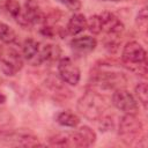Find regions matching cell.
Returning <instances> with one entry per match:
<instances>
[{"label": "cell", "mask_w": 148, "mask_h": 148, "mask_svg": "<svg viewBox=\"0 0 148 148\" xmlns=\"http://www.w3.org/2000/svg\"><path fill=\"white\" fill-rule=\"evenodd\" d=\"M121 61L130 71L143 76L147 74V52L139 42L131 40L125 44Z\"/></svg>", "instance_id": "obj_1"}, {"label": "cell", "mask_w": 148, "mask_h": 148, "mask_svg": "<svg viewBox=\"0 0 148 148\" xmlns=\"http://www.w3.org/2000/svg\"><path fill=\"white\" fill-rule=\"evenodd\" d=\"M77 111L88 120H98L105 114L108 104L105 99L95 91H87L82 95L76 104Z\"/></svg>", "instance_id": "obj_2"}, {"label": "cell", "mask_w": 148, "mask_h": 148, "mask_svg": "<svg viewBox=\"0 0 148 148\" xmlns=\"http://www.w3.org/2000/svg\"><path fill=\"white\" fill-rule=\"evenodd\" d=\"M118 134L126 145L139 146V141L143 140V125L135 114L125 113L119 121Z\"/></svg>", "instance_id": "obj_3"}, {"label": "cell", "mask_w": 148, "mask_h": 148, "mask_svg": "<svg viewBox=\"0 0 148 148\" xmlns=\"http://www.w3.org/2000/svg\"><path fill=\"white\" fill-rule=\"evenodd\" d=\"M90 80L92 84L102 87V88H121L120 84L125 82V77L121 73L114 72L108 68H102L101 66H97L90 75Z\"/></svg>", "instance_id": "obj_4"}, {"label": "cell", "mask_w": 148, "mask_h": 148, "mask_svg": "<svg viewBox=\"0 0 148 148\" xmlns=\"http://www.w3.org/2000/svg\"><path fill=\"white\" fill-rule=\"evenodd\" d=\"M1 139L6 141L8 145H13V146H23V147L40 146L38 138L34 133L24 130L3 132L1 133Z\"/></svg>", "instance_id": "obj_5"}, {"label": "cell", "mask_w": 148, "mask_h": 148, "mask_svg": "<svg viewBox=\"0 0 148 148\" xmlns=\"http://www.w3.org/2000/svg\"><path fill=\"white\" fill-rule=\"evenodd\" d=\"M112 104L124 113L136 114L139 106L134 96L126 89L118 88L112 94Z\"/></svg>", "instance_id": "obj_6"}, {"label": "cell", "mask_w": 148, "mask_h": 148, "mask_svg": "<svg viewBox=\"0 0 148 148\" xmlns=\"http://www.w3.org/2000/svg\"><path fill=\"white\" fill-rule=\"evenodd\" d=\"M58 73L62 82L69 86H76L81 79L80 68L73 62V60L68 57H64L59 59L58 62Z\"/></svg>", "instance_id": "obj_7"}, {"label": "cell", "mask_w": 148, "mask_h": 148, "mask_svg": "<svg viewBox=\"0 0 148 148\" xmlns=\"http://www.w3.org/2000/svg\"><path fill=\"white\" fill-rule=\"evenodd\" d=\"M22 65L23 61L21 54L14 50H10L6 57L2 56L0 60V69L7 76L15 75L16 72H18L22 68Z\"/></svg>", "instance_id": "obj_8"}, {"label": "cell", "mask_w": 148, "mask_h": 148, "mask_svg": "<svg viewBox=\"0 0 148 148\" xmlns=\"http://www.w3.org/2000/svg\"><path fill=\"white\" fill-rule=\"evenodd\" d=\"M102 21V31H105L110 36H117L124 31V23L110 12H103L99 14Z\"/></svg>", "instance_id": "obj_9"}, {"label": "cell", "mask_w": 148, "mask_h": 148, "mask_svg": "<svg viewBox=\"0 0 148 148\" xmlns=\"http://www.w3.org/2000/svg\"><path fill=\"white\" fill-rule=\"evenodd\" d=\"M39 50H40V44L32 39L28 38L23 42L22 45V54L25 60L31 62L32 65H39Z\"/></svg>", "instance_id": "obj_10"}, {"label": "cell", "mask_w": 148, "mask_h": 148, "mask_svg": "<svg viewBox=\"0 0 148 148\" xmlns=\"http://www.w3.org/2000/svg\"><path fill=\"white\" fill-rule=\"evenodd\" d=\"M97 46V40L96 38L91 36H82L72 39L71 42V47L80 53H89L94 51Z\"/></svg>", "instance_id": "obj_11"}, {"label": "cell", "mask_w": 148, "mask_h": 148, "mask_svg": "<svg viewBox=\"0 0 148 148\" xmlns=\"http://www.w3.org/2000/svg\"><path fill=\"white\" fill-rule=\"evenodd\" d=\"M87 29V17L81 13H75L68 20L66 30L69 35L76 36Z\"/></svg>", "instance_id": "obj_12"}, {"label": "cell", "mask_w": 148, "mask_h": 148, "mask_svg": "<svg viewBox=\"0 0 148 148\" xmlns=\"http://www.w3.org/2000/svg\"><path fill=\"white\" fill-rule=\"evenodd\" d=\"M49 145L52 147H75L74 145V131L58 133L49 139Z\"/></svg>", "instance_id": "obj_13"}, {"label": "cell", "mask_w": 148, "mask_h": 148, "mask_svg": "<svg viewBox=\"0 0 148 148\" xmlns=\"http://www.w3.org/2000/svg\"><path fill=\"white\" fill-rule=\"evenodd\" d=\"M56 121L60 126L75 128L80 124V118L71 111H60L56 114Z\"/></svg>", "instance_id": "obj_14"}, {"label": "cell", "mask_w": 148, "mask_h": 148, "mask_svg": "<svg viewBox=\"0 0 148 148\" xmlns=\"http://www.w3.org/2000/svg\"><path fill=\"white\" fill-rule=\"evenodd\" d=\"M17 36L13 28H10L5 22L0 21V42L5 44H12L16 40Z\"/></svg>", "instance_id": "obj_15"}, {"label": "cell", "mask_w": 148, "mask_h": 148, "mask_svg": "<svg viewBox=\"0 0 148 148\" xmlns=\"http://www.w3.org/2000/svg\"><path fill=\"white\" fill-rule=\"evenodd\" d=\"M5 9L7 13L18 23L22 16V7L17 0H6L5 1Z\"/></svg>", "instance_id": "obj_16"}, {"label": "cell", "mask_w": 148, "mask_h": 148, "mask_svg": "<svg viewBox=\"0 0 148 148\" xmlns=\"http://www.w3.org/2000/svg\"><path fill=\"white\" fill-rule=\"evenodd\" d=\"M87 29L94 35H98L102 32V21L99 14L91 15L89 18H87Z\"/></svg>", "instance_id": "obj_17"}, {"label": "cell", "mask_w": 148, "mask_h": 148, "mask_svg": "<svg viewBox=\"0 0 148 148\" xmlns=\"http://www.w3.org/2000/svg\"><path fill=\"white\" fill-rule=\"evenodd\" d=\"M135 96L139 99V102L143 105V108H147L148 103V88L146 82H140L135 86Z\"/></svg>", "instance_id": "obj_18"}, {"label": "cell", "mask_w": 148, "mask_h": 148, "mask_svg": "<svg viewBox=\"0 0 148 148\" xmlns=\"http://www.w3.org/2000/svg\"><path fill=\"white\" fill-rule=\"evenodd\" d=\"M135 24L138 27V29L142 32L147 31V27H148V15H147V8L142 7L135 17Z\"/></svg>", "instance_id": "obj_19"}, {"label": "cell", "mask_w": 148, "mask_h": 148, "mask_svg": "<svg viewBox=\"0 0 148 148\" xmlns=\"http://www.w3.org/2000/svg\"><path fill=\"white\" fill-rule=\"evenodd\" d=\"M77 131L80 132V134L82 135V138L84 139V141L87 142L88 147L92 146V145L96 142V139H97L96 133H95V131H94L92 128H90L89 126H81V127L77 128Z\"/></svg>", "instance_id": "obj_20"}, {"label": "cell", "mask_w": 148, "mask_h": 148, "mask_svg": "<svg viewBox=\"0 0 148 148\" xmlns=\"http://www.w3.org/2000/svg\"><path fill=\"white\" fill-rule=\"evenodd\" d=\"M58 2H60L61 5H64L65 7H67L69 10L72 12H77L81 9V1L80 0H57Z\"/></svg>", "instance_id": "obj_21"}, {"label": "cell", "mask_w": 148, "mask_h": 148, "mask_svg": "<svg viewBox=\"0 0 148 148\" xmlns=\"http://www.w3.org/2000/svg\"><path fill=\"white\" fill-rule=\"evenodd\" d=\"M6 99H7L6 95H5V94H3L2 91H0V105H1V104H5Z\"/></svg>", "instance_id": "obj_22"}, {"label": "cell", "mask_w": 148, "mask_h": 148, "mask_svg": "<svg viewBox=\"0 0 148 148\" xmlns=\"http://www.w3.org/2000/svg\"><path fill=\"white\" fill-rule=\"evenodd\" d=\"M2 56H3V50H2V47H1V45H0V60H1Z\"/></svg>", "instance_id": "obj_23"}, {"label": "cell", "mask_w": 148, "mask_h": 148, "mask_svg": "<svg viewBox=\"0 0 148 148\" xmlns=\"http://www.w3.org/2000/svg\"><path fill=\"white\" fill-rule=\"evenodd\" d=\"M111 1H120V0H111Z\"/></svg>", "instance_id": "obj_24"}, {"label": "cell", "mask_w": 148, "mask_h": 148, "mask_svg": "<svg viewBox=\"0 0 148 148\" xmlns=\"http://www.w3.org/2000/svg\"><path fill=\"white\" fill-rule=\"evenodd\" d=\"M34 1H36V2H38V1H39V0H34Z\"/></svg>", "instance_id": "obj_25"}]
</instances>
